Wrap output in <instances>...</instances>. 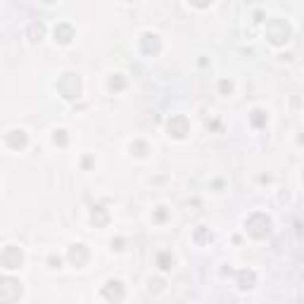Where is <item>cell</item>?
Masks as SVG:
<instances>
[{
    "label": "cell",
    "instance_id": "30bf717a",
    "mask_svg": "<svg viewBox=\"0 0 304 304\" xmlns=\"http://www.w3.org/2000/svg\"><path fill=\"white\" fill-rule=\"evenodd\" d=\"M5 145H8L10 150H15V152H22L29 147V133L22 129H15V131H10L8 136H5Z\"/></svg>",
    "mask_w": 304,
    "mask_h": 304
},
{
    "label": "cell",
    "instance_id": "4316f807",
    "mask_svg": "<svg viewBox=\"0 0 304 304\" xmlns=\"http://www.w3.org/2000/svg\"><path fill=\"white\" fill-rule=\"evenodd\" d=\"M162 288H164V283H162V281H155V283H150V290H155V292H160Z\"/></svg>",
    "mask_w": 304,
    "mask_h": 304
},
{
    "label": "cell",
    "instance_id": "4fadbf2b",
    "mask_svg": "<svg viewBox=\"0 0 304 304\" xmlns=\"http://www.w3.org/2000/svg\"><path fill=\"white\" fill-rule=\"evenodd\" d=\"M235 285L240 290H252L257 285V273H254L252 268H242V271L235 273Z\"/></svg>",
    "mask_w": 304,
    "mask_h": 304
},
{
    "label": "cell",
    "instance_id": "ba28073f",
    "mask_svg": "<svg viewBox=\"0 0 304 304\" xmlns=\"http://www.w3.org/2000/svg\"><path fill=\"white\" fill-rule=\"evenodd\" d=\"M67 259L74 268H83L90 261V250H88L83 242H74L69 250H67Z\"/></svg>",
    "mask_w": 304,
    "mask_h": 304
},
{
    "label": "cell",
    "instance_id": "ac0fdd59",
    "mask_svg": "<svg viewBox=\"0 0 304 304\" xmlns=\"http://www.w3.org/2000/svg\"><path fill=\"white\" fill-rule=\"evenodd\" d=\"M169 219H171V209L164 207V204H160V207H155V209H152V224L162 226V224H167Z\"/></svg>",
    "mask_w": 304,
    "mask_h": 304
},
{
    "label": "cell",
    "instance_id": "6da1fadb",
    "mask_svg": "<svg viewBox=\"0 0 304 304\" xmlns=\"http://www.w3.org/2000/svg\"><path fill=\"white\" fill-rule=\"evenodd\" d=\"M242 226H245V233L252 240H264V238H268V233L273 228V221H271V217H268L266 211H252L245 219Z\"/></svg>",
    "mask_w": 304,
    "mask_h": 304
},
{
    "label": "cell",
    "instance_id": "ffe728a7",
    "mask_svg": "<svg viewBox=\"0 0 304 304\" xmlns=\"http://www.w3.org/2000/svg\"><path fill=\"white\" fill-rule=\"evenodd\" d=\"M193 240H195L197 245H209L211 242V231L207 226H197L195 233H193Z\"/></svg>",
    "mask_w": 304,
    "mask_h": 304
},
{
    "label": "cell",
    "instance_id": "52a82bcc",
    "mask_svg": "<svg viewBox=\"0 0 304 304\" xmlns=\"http://www.w3.org/2000/svg\"><path fill=\"white\" fill-rule=\"evenodd\" d=\"M140 52H143L145 57H157V55L162 52L160 34H155V31H145L143 36H140Z\"/></svg>",
    "mask_w": 304,
    "mask_h": 304
},
{
    "label": "cell",
    "instance_id": "e0dca14e",
    "mask_svg": "<svg viewBox=\"0 0 304 304\" xmlns=\"http://www.w3.org/2000/svg\"><path fill=\"white\" fill-rule=\"evenodd\" d=\"M150 152L152 150H150V145H147V140H140V138H138V140H133V143H131V155H133V157H140V160H145Z\"/></svg>",
    "mask_w": 304,
    "mask_h": 304
},
{
    "label": "cell",
    "instance_id": "5b68a950",
    "mask_svg": "<svg viewBox=\"0 0 304 304\" xmlns=\"http://www.w3.org/2000/svg\"><path fill=\"white\" fill-rule=\"evenodd\" d=\"M22 292H24L22 281H17L12 276L0 278V302H17L22 297Z\"/></svg>",
    "mask_w": 304,
    "mask_h": 304
},
{
    "label": "cell",
    "instance_id": "83f0119b",
    "mask_svg": "<svg viewBox=\"0 0 304 304\" xmlns=\"http://www.w3.org/2000/svg\"><path fill=\"white\" fill-rule=\"evenodd\" d=\"M254 22H257V24L264 22V15H261V12H254Z\"/></svg>",
    "mask_w": 304,
    "mask_h": 304
},
{
    "label": "cell",
    "instance_id": "d4e9b609",
    "mask_svg": "<svg viewBox=\"0 0 304 304\" xmlns=\"http://www.w3.org/2000/svg\"><path fill=\"white\" fill-rule=\"evenodd\" d=\"M48 266L50 268H62V259L55 257V254H50V257H48Z\"/></svg>",
    "mask_w": 304,
    "mask_h": 304
},
{
    "label": "cell",
    "instance_id": "3957f363",
    "mask_svg": "<svg viewBox=\"0 0 304 304\" xmlns=\"http://www.w3.org/2000/svg\"><path fill=\"white\" fill-rule=\"evenodd\" d=\"M55 88H57V93H59V98H62V100L72 102V100H76V98L81 95V90H83V83H81L79 74L67 72V74H62V76L57 79Z\"/></svg>",
    "mask_w": 304,
    "mask_h": 304
},
{
    "label": "cell",
    "instance_id": "f1b7e54d",
    "mask_svg": "<svg viewBox=\"0 0 304 304\" xmlns=\"http://www.w3.org/2000/svg\"><path fill=\"white\" fill-rule=\"evenodd\" d=\"M43 3H48V5H50V3H55V0H43Z\"/></svg>",
    "mask_w": 304,
    "mask_h": 304
},
{
    "label": "cell",
    "instance_id": "f546056e",
    "mask_svg": "<svg viewBox=\"0 0 304 304\" xmlns=\"http://www.w3.org/2000/svg\"><path fill=\"white\" fill-rule=\"evenodd\" d=\"M124 3H136V0H124Z\"/></svg>",
    "mask_w": 304,
    "mask_h": 304
},
{
    "label": "cell",
    "instance_id": "44dd1931",
    "mask_svg": "<svg viewBox=\"0 0 304 304\" xmlns=\"http://www.w3.org/2000/svg\"><path fill=\"white\" fill-rule=\"evenodd\" d=\"M52 143L57 147H67L69 145V131L67 129H55L52 131Z\"/></svg>",
    "mask_w": 304,
    "mask_h": 304
},
{
    "label": "cell",
    "instance_id": "9c48e42d",
    "mask_svg": "<svg viewBox=\"0 0 304 304\" xmlns=\"http://www.w3.org/2000/svg\"><path fill=\"white\" fill-rule=\"evenodd\" d=\"M102 299L105 302H121L126 297V290H124V283L121 281H107L102 285Z\"/></svg>",
    "mask_w": 304,
    "mask_h": 304
},
{
    "label": "cell",
    "instance_id": "d6986e66",
    "mask_svg": "<svg viewBox=\"0 0 304 304\" xmlns=\"http://www.w3.org/2000/svg\"><path fill=\"white\" fill-rule=\"evenodd\" d=\"M109 90H112V93H121L124 88L129 86V79H126V76H124V74H112V76H109Z\"/></svg>",
    "mask_w": 304,
    "mask_h": 304
},
{
    "label": "cell",
    "instance_id": "484cf974",
    "mask_svg": "<svg viewBox=\"0 0 304 304\" xmlns=\"http://www.w3.org/2000/svg\"><path fill=\"white\" fill-rule=\"evenodd\" d=\"M93 157H90V155H86V157H83V160H81V169H83V171H88V169L93 167Z\"/></svg>",
    "mask_w": 304,
    "mask_h": 304
},
{
    "label": "cell",
    "instance_id": "8fae6325",
    "mask_svg": "<svg viewBox=\"0 0 304 304\" xmlns=\"http://www.w3.org/2000/svg\"><path fill=\"white\" fill-rule=\"evenodd\" d=\"M52 36H55V43L59 45H69L74 41V26L72 24H67V22H59L57 26H55V31H52Z\"/></svg>",
    "mask_w": 304,
    "mask_h": 304
},
{
    "label": "cell",
    "instance_id": "277c9868",
    "mask_svg": "<svg viewBox=\"0 0 304 304\" xmlns=\"http://www.w3.org/2000/svg\"><path fill=\"white\" fill-rule=\"evenodd\" d=\"M24 264V250L17 245H5L0 250V266L8 271H17Z\"/></svg>",
    "mask_w": 304,
    "mask_h": 304
},
{
    "label": "cell",
    "instance_id": "7c38bea8",
    "mask_svg": "<svg viewBox=\"0 0 304 304\" xmlns=\"http://www.w3.org/2000/svg\"><path fill=\"white\" fill-rule=\"evenodd\" d=\"M109 211L102 207V204H93L90 207V224L95 226V228H107L109 226Z\"/></svg>",
    "mask_w": 304,
    "mask_h": 304
},
{
    "label": "cell",
    "instance_id": "cb8c5ba5",
    "mask_svg": "<svg viewBox=\"0 0 304 304\" xmlns=\"http://www.w3.org/2000/svg\"><path fill=\"white\" fill-rule=\"evenodd\" d=\"M193 8H197V10H207V8H211L214 5V0H188Z\"/></svg>",
    "mask_w": 304,
    "mask_h": 304
},
{
    "label": "cell",
    "instance_id": "603a6c76",
    "mask_svg": "<svg viewBox=\"0 0 304 304\" xmlns=\"http://www.w3.org/2000/svg\"><path fill=\"white\" fill-rule=\"evenodd\" d=\"M219 93H221V95H231L233 93V81H228V79L219 81Z\"/></svg>",
    "mask_w": 304,
    "mask_h": 304
},
{
    "label": "cell",
    "instance_id": "9a60e30c",
    "mask_svg": "<svg viewBox=\"0 0 304 304\" xmlns=\"http://www.w3.org/2000/svg\"><path fill=\"white\" fill-rule=\"evenodd\" d=\"M45 36V24L43 22H34L29 24V29H26V38H29L31 43H41Z\"/></svg>",
    "mask_w": 304,
    "mask_h": 304
},
{
    "label": "cell",
    "instance_id": "5bb4252c",
    "mask_svg": "<svg viewBox=\"0 0 304 304\" xmlns=\"http://www.w3.org/2000/svg\"><path fill=\"white\" fill-rule=\"evenodd\" d=\"M268 124V114H266V109H252V112H250V126H252V129H264V126H266Z\"/></svg>",
    "mask_w": 304,
    "mask_h": 304
},
{
    "label": "cell",
    "instance_id": "8992f818",
    "mask_svg": "<svg viewBox=\"0 0 304 304\" xmlns=\"http://www.w3.org/2000/svg\"><path fill=\"white\" fill-rule=\"evenodd\" d=\"M167 133L174 140H186L190 133V121L186 114H174L167 119Z\"/></svg>",
    "mask_w": 304,
    "mask_h": 304
},
{
    "label": "cell",
    "instance_id": "2e32d148",
    "mask_svg": "<svg viewBox=\"0 0 304 304\" xmlns=\"http://www.w3.org/2000/svg\"><path fill=\"white\" fill-rule=\"evenodd\" d=\"M155 264L160 271H171L174 268V254L169 252V250H162L157 257H155Z\"/></svg>",
    "mask_w": 304,
    "mask_h": 304
},
{
    "label": "cell",
    "instance_id": "7402d4cb",
    "mask_svg": "<svg viewBox=\"0 0 304 304\" xmlns=\"http://www.w3.org/2000/svg\"><path fill=\"white\" fill-rule=\"evenodd\" d=\"M109 247H112L114 252H121L124 247H126V238H121V235H116V238L109 240Z\"/></svg>",
    "mask_w": 304,
    "mask_h": 304
},
{
    "label": "cell",
    "instance_id": "7a4b0ae2",
    "mask_svg": "<svg viewBox=\"0 0 304 304\" xmlns=\"http://www.w3.org/2000/svg\"><path fill=\"white\" fill-rule=\"evenodd\" d=\"M292 38V26L288 19H271L266 24V41L273 48H283L285 43H290Z\"/></svg>",
    "mask_w": 304,
    "mask_h": 304
}]
</instances>
